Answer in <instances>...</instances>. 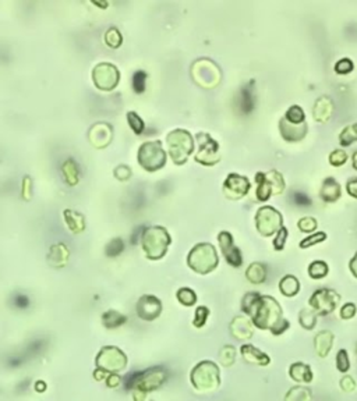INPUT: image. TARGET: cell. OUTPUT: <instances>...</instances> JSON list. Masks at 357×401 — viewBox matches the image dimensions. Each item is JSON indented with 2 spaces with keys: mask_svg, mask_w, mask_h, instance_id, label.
<instances>
[{
  "mask_svg": "<svg viewBox=\"0 0 357 401\" xmlns=\"http://www.w3.org/2000/svg\"><path fill=\"white\" fill-rule=\"evenodd\" d=\"M241 309L251 317L254 326L269 330L273 336H280L290 328L289 320H286L282 315L279 302L271 295L248 293L243 297Z\"/></svg>",
  "mask_w": 357,
  "mask_h": 401,
  "instance_id": "6da1fadb",
  "label": "cell"
},
{
  "mask_svg": "<svg viewBox=\"0 0 357 401\" xmlns=\"http://www.w3.org/2000/svg\"><path fill=\"white\" fill-rule=\"evenodd\" d=\"M166 141L167 146H169V153L172 156L173 162L176 165L186 163L190 153L194 149V141L189 131L180 130V128L173 130L172 133H169L167 135Z\"/></svg>",
  "mask_w": 357,
  "mask_h": 401,
  "instance_id": "7a4b0ae2",
  "label": "cell"
},
{
  "mask_svg": "<svg viewBox=\"0 0 357 401\" xmlns=\"http://www.w3.org/2000/svg\"><path fill=\"white\" fill-rule=\"evenodd\" d=\"M169 243H170V237L163 227L154 226V227L145 228L144 234H142V247L151 259H159L165 255Z\"/></svg>",
  "mask_w": 357,
  "mask_h": 401,
  "instance_id": "3957f363",
  "label": "cell"
},
{
  "mask_svg": "<svg viewBox=\"0 0 357 401\" xmlns=\"http://www.w3.org/2000/svg\"><path fill=\"white\" fill-rule=\"evenodd\" d=\"M189 265L201 274L212 272L218 265V255L215 248L208 243L195 245L189 255Z\"/></svg>",
  "mask_w": 357,
  "mask_h": 401,
  "instance_id": "277c9868",
  "label": "cell"
},
{
  "mask_svg": "<svg viewBox=\"0 0 357 401\" xmlns=\"http://www.w3.org/2000/svg\"><path fill=\"white\" fill-rule=\"evenodd\" d=\"M257 199L260 202H265L272 195L282 194L284 189V181L282 174L276 170H271L269 173H257Z\"/></svg>",
  "mask_w": 357,
  "mask_h": 401,
  "instance_id": "5b68a950",
  "label": "cell"
},
{
  "mask_svg": "<svg viewBox=\"0 0 357 401\" xmlns=\"http://www.w3.org/2000/svg\"><path fill=\"white\" fill-rule=\"evenodd\" d=\"M166 162L165 150L162 148L161 141L145 142L138 150V163L147 172L159 170Z\"/></svg>",
  "mask_w": 357,
  "mask_h": 401,
  "instance_id": "8992f818",
  "label": "cell"
},
{
  "mask_svg": "<svg viewBox=\"0 0 357 401\" xmlns=\"http://www.w3.org/2000/svg\"><path fill=\"white\" fill-rule=\"evenodd\" d=\"M282 215L279 213L272 206H262L257 211L256 215V226L257 230L264 237H269L272 234H276L283 227L282 226Z\"/></svg>",
  "mask_w": 357,
  "mask_h": 401,
  "instance_id": "52a82bcc",
  "label": "cell"
},
{
  "mask_svg": "<svg viewBox=\"0 0 357 401\" xmlns=\"http://www.w3.org/2000/svg\"><path fill=\"white\" fill-rule=\"evenodd\" d=\"M340 301V295L331 289H318L310 297V308L317 312V315H329L335 311Z\"/></svg>",
  "mask_w": 357,
  "mask_h": 401,
  "instance_id": "ba28073f",
  "label": "cell"
},
{
  "mask_svg": "<svg viewBox=\"0 0 357 401\" xmlns=\"http://www.w3.org/2000/svg\"><path fill=\"white\" fill-rule=\"evenodd\" d=\"M198 141V152L195 155V161L204 166H213L219 162V145L215 139H212L209 134L201 133L197 135Z\"/></svg>",
  "mask_w": 357,
  "mask_h": 401,
  "instance_id": "9c48e42d",
  "label": "cell"
},
{
  "mask_svg": "<svg viewBox=\"0 0 357 401\" xmlns=\"http://www.w3.org/2000/svg\"><path fill=\"white\" fill-rule=\"evenodd\" d=\"M193 382L201 390H213L219 386V371L215 364L202 362L193 372Z\"/></svg>",
  "mask_w": 357,
  "mask_h": 401,
  "instance_id": "30bf717a",
  "label": "cell"
},
{
  "mask_svg": "<svg viewBox=\"0 0 357 401\" xmlns=\"http://www.w3.org/2000/svg\"><path fill=\"white\" fill-rule=\"evenodd\" d=\"M94 84L102 91H112L119 84V71L111 63H100L92 71Z\"/></svg>",
  "mask_w": 357,
  "mask_h": 401,
  "instance_id": "8fae6325",
  "label": "cell"
},
{
  "mask_svg": "<svg viewBox=\"0 0 357 401\" xmlns=\"http://www.w3.org/2000/svg\"><path fill=\"white\" fill-rule=\"evenodd\" d=\"M250 189V181L244 176H240L236 173H230L225 183H223V191L225 195L230 199H240L243 198Z\"/></svg>",
  "mask_w": 357,
  "mask_h": 401,
  "instance_id": "7c38bea8",
  "label": "cell"
},
{
  "mask_svg": "<svg viewBox=\"0 0 357 401\" xmlns=\"http://www.w3.org/2000/svg\"><path fill=\"white\" fill-rule=\"evenodd\" d=\"M218 241H219V245H221L223 256H225V259H226L229 265H232L233 267L241 266V263H243L241 252L234 245L232 234L229 233V231H221L219 235H218Z\"/></svg>",
  "mask_w": 357,
  "mask_h": 401,
  "instance_id": "4fadbf2b",
  "label": "cell"
},
{
  "mask_svg": "<svg viewBox=\"0 0 357 401\" xmlns=\"http://www.w3.org/2000/svg\"><path fill=\"white\" fill-rule=\"evenodd\" d=\"M193 75H194V79H197V83L200 85L204 81V77H208L209 87H215L219 83V77H221L217 66L208 60H206V66H204V60L195 63L194 68H193Z\"/></svg>",
  "mask_w": 357,
  "mask_h": 401,
  "instance_id": "5bb4252c",
  "label": "cell"
},
{
  "mask_svg": "<svg viewBox=\"0 0 357 401\" xmlns=\"http://www.w3.org/2000/svg\"><path fill=\"white\" fill-rule=\"evenodd\" d=\"M279 130L283 139H286L288 142H297L306 137L307 134V124L306 122L303 124H292L286 118H282L279 122Z\"/></svg>",
  "mask_w": 357,
  "mask_h": 401,
  "instance_id": "9a60e30c",
  "label": "cell"
},
{
  "mask_svg": "<svg viewBox=\"0 0 357 401\" xmlns=\"http://www.w3.org/2000/svg\"><path fill=\"white\" fill-rule=\"evenodd\" d=\"M162 309L161 302L158 298L152 297V295H144L141 300L138 301V305H137V311L138 315L142 319L151 320L159 315V312Z\"/></svg>",
  "mask_w": 357,
  "mask_h": 401,
  "instance_id": "2e32d148",
  "label": "cell"
},
{
  "mask_svg": "<svg viewBox=\"0 0 357 401\" xmlns=\"http://www.w3.org/2000/svg\"><path fill=\"white\" fill-rule=\"evenodd\" d=\"M241 355L244 358V361L250 362L253 365H258V367H267L271 364V358L268 354L262 352L261 350L256 348L254 345L244 344L241 345Z\"/></svg>",
  "mask_w": 357,
  "mask_h": 401,
  "instance_id": "e0dca14e",
  "label": "cell"
},
{
  "mask_svg": "<svg viewBox=\"0 0 357 401\" xmlns=\"http://www.w3.org/2000/svg\"><path fill=\"white\" fill-rule=\"evenodd\" d=\"M230 330L236 339L248 340L253 337V322L244 316L234 317L233 322L230 325Z\"/></svg>",
  "mask_w": 357,
  "mask_h": 401,
  "instance_id": "ac0fdd59",
  "label": "cell"
},
{
  "mask_svg": "<svg viewBox=\"0 0 357 401\" xmlns=\"http://www.w3.org/2000/svg\"><path fill=\"white\" fill-rule=\"evenodd\" d=\"M335 336L332 332L329 330H323L315 336L314 339V348H315V352L321 358H325L328 356L329 351L332 350V344H334Z\"/></svg>",
  "mask_w": 357,
  "mask_h": 401,
  "instance_id": "d6986e66",
  "label": "cell"
},
{
  "mask_svg": "<svg viewBox=\"0 0 357 401\" xmlns=\"http://www.w3.org/2000/svg\"><path fill=\"white\" fill-rule=\"evenodd\" d=\"M289 376L297 383H311L314 379L311 368L303 362H295L289 368Z\"/></svg>",
  "mask_w": 357,
  "mask_h": 401,
  "instance_id": "ffe728a7",
  "label": "cell"
},
{
  "mask_svg": "<svg viewBox=\"0 0 357 401\" xmlns=\"http://www.w3.org/2000/svg\"><path fill=\"white\" fill-rule=\"evenodd\" d=\"M340 192L342 191H340L339 183L334 177H327L324 180L321 194H319L324 202H328V204L336 202L340 198Z\"/></svg>",
  "mask_w": 357,
  "mask_h": 401,
  "instance_id": "44dd1931",
  "label": "cell"
},
{
  "mask_svg": "<svg viewBox=\"0 0 357 401\" xmlns=\"http://www.w3.org/2000/svg\"><path fill=\"white\" fill-rule=\"evenodd\" d=\"M332 109H334L332 100L329 99L328 96H321L315 102L314 109H312V111H314V118L319 123H327L329 120L331 114H332Z\"/></svg>",
  "mask_w": 357,
  "mask_h": 401,
  "instance_id": "7402d4cb",
  "label": "cell"
},
{
  "mask_svg": "<svg viewBox=\"0 0 357 401\" xmlns=\"http://www.w3.org/2000/svg\"><path fill=\"white\" fill-rule=\"evenodd\" d=\"M279 290L284 297H295L300 291V282L293 274H286L279 282Z\"/></svg>",
  "mask_w": 357,
  "mask_h": 401,
  "instance_id": "603a6c76",
  "label": "cell"
},
{
  "mask_svg": "<svg viewBox=\"0 0 357 401\" xmlns=\"http://www.w3.org/2000/svg\"><path fill=\"white\" fill-rule=\"evenodd\" d=\"M245 277L248 278V282L253 284L264 283L267 278V267L260 262H254L245 270Z\"/></svg>",
  "mask_w": 357,
  "mask_h": 401,
  "instance_id": "cb8c5ba5",
  "label": "cell"
},
{
  "mask_svg": "<svg viewBox=\"0 0 357 401\" xmlns=\"http://www.w3.org/2000/svg\"><path fill=\"white\" fill-rule=\"evenodd\" d=\"M284 401H312V394L310 389L301 387V386H296V387H292L286 393Z\"/></svg>",
  "mask_w": 357,
  "mask_h": 401,
  "instance_id": "d4e9b609",
  "label": "cell"
},
{
  "mask_svg": "<svg viewBox=\"0 0 357 401\" xmlns=\"http://www.w3.org/2000/svg\"><path fill=\"white\" fill-rule=\"evenodd\" d=\"M64 219H66L67 224L72 231L74 233H80L81 230H84V217L83 215H80L77 212L73 211H64Z\"/></svg>",
  "mask_w": 357,
  "mask_h": 401,
  "instance_id": "484cf974",
  "label": "cell"
},
{
  "mask_svg": "<svg viewBox=\"0 0 357 401\" xmlns=\"http://www.w3.org/2000/svg\"><path fill=\"white\" fill-rule=\"evenodd\" d=\"M329 272V267L327 262L324 261H314L308 265V274L310 277L314 280H319V278L325 277Z\"/></svg>",
  "mask_w": 357,
  "mask_h": 401,
  "instance_id": "4316f807",
  "label": "cell"
},
{
  "mask_svg": "<svg viewBox=\"0 0 357 401\" xmlns=\"http://www.w3.org/2000/svg\"><path fill=\"white\" fill-rule=\"evenodd\" d=\"M339 142L342 146H350L353 142H357V123L350 124L342 130L339 135Z\"/></svg>",
  "mask_w": 357,
  "mask_h": 401,
  "instance_id": "83f0119b",
  "label": "cell"
},
{
  "mask_svg": "<svg viewBox=\"0 0 357 401\" xmlns=\"http://www.w3.org/2000/svg\"><path fill=\"white\" fill-rule=\"evenodd\" d=\"M284 118L289 123H292V124H303L304 118H306V113L303 110V107L293 105L288 109L286 114H284Z\"/></svg>",
  "mask_w": 357,
  "mask_h": 401,
  "instance_id": "f1b7e54d",
  "label": "cell"
},
{
  "mask_svg": "<svg viewBox=\"0 0 357 401\" xmlns=\"http://www.w3.org/2000/svg\"><path fill=\"white\" fill-rule=\"evenodd\" d=\"M299 322L304 329L311 330L317 325V312H314L312 309H303L299 315Z\"/></svg>",
  "mask_w": 357,
  "mask_h": 401,
  "instance_id": "f546056e",
  "label": "cell"
},
{
  "mask_svg": "<svg viewBox=\"0 0 357 401\" xmlns=\"http://www.w3.org/2000/svg\"><path fill=\"white\" fill-rule=\"evenodd\" d=\"M63 174H64V177H66L67 183L68 184H77L78 181V170L77 167H76V163L72 161V159H68V161L63 165Z\"/></svg>",
  "mask_w": 357,
  "mask_h": 401,
  "instance_id": "4dcf8cb0",
  "label": "cell"
},
{
  "mask_svg": "<svg viewBox=\"0 0 357 401\" xmlns=\"http://www.w3.org/2000/svg\"><path fill=\"white\" fill-rule=\"evenodd\" d=\"M336 368L342 373H346L350 369V361H349L347 351L343 350V348L338 351V354H336Z\"/></svg>",
  "mask_w": 357,
  "mask_h": 401,
  "instance_id": "1f68e13d",
  "label": "cell"
},
{
  "mask_svg": "<svg viewBox=\"0 0 357 401\" xmlns=\"http://www.w3.org/2000/svg\"><path fill=\"white\" fill-rule=\"evenodd\" d=\"M325 239H327V234L324 233V231H319V233L310 234L308 237L301 239L299 245H300V248H308V247H312V245H317L319 243H323Z\"/></svg>",
  "mask_w": 357,
  "mask_h": 401,
  "instance_id": "d6a6232c",
  "label": "cell"
},
{
  "mask_svg": "<svg viewBox=\"0 0 357 401\" xmlns=\"http://www.w3.org/2000/svg\"><path fill=\"white\" fill-rule=\"evenodd\" d=\"M240 106L241 110L244 113H250L254 107V100H253V94L248 88H244L241 91V98H240Z\"/></svg>",
  "mask_w": 357,
  "mask_h": 401,
  "instance_id": "836d02e7",
  "label": "cell"
},
{
  "mask_svg": "<svg viewBox=\"0 0 357 401\" xmlns=\"http://www.w3.org/2000/svg\"><path fill=\"white\" fill-rule=\"evenodd\" d=\"M177 298H178V301L182 302V304L190 306V305H193L195 301H197V295H195V293L191 289L184 287V289L178 290Z\"/></svg>",
  "mask_w": 357,
  "mask_h": 401,
  "instance_id": "e575fe53",
  "label": "cell"
},
{
  "mask_svg": "<svg viewBox=\"0 0 357 401\" xmlns=\"http://www.w3.org/2000/svg\"><path fill=\"white\" fill-rule=\"evenodd\" d=\"M127 120H128V124H130V127H131V130H133L134 133L135 134H142V131H144V123H142V120L139 118V116L135 113V111H128L127 113Z\"/></svg>",
  "mask_w": 357,
  "mask_h": 401,
  "instance_id": "d590c367",
  "label": "cell"
},
{
  "mask_svg": "<svg viewBox=\"0 0 357 401\" xmlns=\"http://www.w3.org/2000/svg\"><path fill=\"white\" fill-rule=\"evenodd\" d=\"M105 42L109 48H113V49L119 48L120 44H122V35H120V32L117 31L116 28H111L105 35Z\"/></svg>",
  "mask_w": 357,
  "mask_h": 401,
  "instance_id": "8d00e7d4",
  "label": "cell"
},
{
  "mask_svg": "<svg viewBox=\"0 0 357 401\" xmlns=\"http://www.w3.org/2000/svg\"><path fill=\"white\" fill-rule=\"evenodd\" d=\"M145 81H147V72L142 70L135 71L133 75V88L137 94H142L145 89Z\"/></svg>",
  "mask_w": 357,
  "mask_h": 401,
  "instance_id": "74e56055",
  "label": "cell"
},
{
  "mask_svg": "<svg viewBox=\"0 0 357 401\" xmlns=\"http://www.w3.org/2000/svg\"><path fill=\"white\" fill-rule=\"evenodd\" d=\"M346 162H347V153H346L345 150L336 149L334 150V152H331V155H329V163H331L332 166L335 167L343 166Z\"/></svg>",
  "mask_w": 357,
  "mask_h": 401,
  "instance_id": "f35d334b",
  "label": "cell"
},
{
  "mask_svg": "<svg viewBox=\"0 0 357 401\" xmlns=\"http://www.w3.org/2000/svg\"><path fill=\"white\" fill-rule=\"evenodd\" d=\"M297 226H299V228H300L301 231H304V233H312L315 228H317V220L314 219V217H303V219H300L299 222H297Z\"/></svg>",
  "mask_w": 357,
  "mask_h": 401,
  "instance_id": "ab89813d",
  "label": "cell"
},
{
  "mask_svg": "<svg viewBox=\"0 0 357 401\" xmlns=\"http://www.w3.org/2000/svg\"><path fill=\"white\" fill-rule=\"evenodd\" d=\"M124 319L126 317L122 316L120 313H117V312L115 311H109L106 312L105 315H103V320H105V325L106 326H116V325H122L123 322H124Z\"/></svg>",
  "mask_w": 357,
  "mask_h": 401,
  "instance_id": "60d3db41",
  "label": "cell"
},
{
  "mask_svg": "<svg viewBox=\"0 0 357 401\" xmlns=\"http://www.w3.org/2000/svg\"><path fill=\"white\" fill-rule=\"evenodd\" d=\"M234 359H236V351H234L233 347H230V345L225 347L221 352V362L225 367H230Z\"/></svg>",
  "mask_w": 357,
  "mask_h": 401,
  "instance_id": "b9f144b4",
  "label": "cell"
},
{
  "mask_svg": "<svg viewBox=\"0 0 357 401\" xmlns=\"http://www.w3.org/2000/svg\"><path fill=\"white\" fill-rule=\"evenodd\" d=\"M288 235H289V231H288V228L283 226V227L280 228L278 233H276V237L273 239V248L276 251L283 250L284 243H286V239H288Z\"/></svg>",
  "mask_w": 357,
  "mask_h": 401,
  "instance_id": "7bdbcfd3",
  "label": "cell"
},
{
  "mask_svg": "<svg viewBox=\"0 0 357 401\" xmlns=\"http://www.w3.org/2000/svg\"><path fill=\"white\" fill-rule=\"evenodd\" d=\"M354 64L350 59H340L336 64H335V71L338 74H349L350 71H353Z\"/></svg>",
  "mask_w": 357,
  "mask_h": 401,
  "instance_id": "ee69618b",
  "label": "cell"
},
{
  "mask_svg": "<svg viewBox=\"0 0 357 401\" xmlns=\"http://www.w3.org/2000/svg\"><path fill=\"white\" fill-rule=\"evenodd\" d=\"M123 250V241L120 238L112 239L109 245L106 247V254L109 256H116L119 255Z\"/></svg>",
  "mask_w": 357,
  "mask_h": 401,
  "instance_id": "f6af8a7d",
  "label": "cell"
},
{
  "mask_svg": "<svg viewBox=\"0 0 357 401\" xmlns=\"http://www.w3.org/2000/svg\"><path fill=\"white\" fill-rule=\"evenodd\" d=\"M356 312H357L356 305H354L353 302H347V304H345V305L342 306V309H340V317L345 319V320H349L351 317L356 316Z\"/></svg>",
  "mask_w": 357,
  "mask_h": 401,
  "instance_id": "bcb514c9",
  "label": "cell"
},
{
  "mask_svg": "<svg viewBox=\"0 0 357 401\" xmlns=\"http://www.w3.org/2000/svg\"><path fill=\"white\" fill-rule=\"evenodd\" d=\"M208 315H209L208 308H205V306H200V308H197V312H195V317H194L195 326H198V328L204 326V323H205Z\"/></svg>",
  "mask_w": 357,
  "mask_h": 401,
  "instance_id": "7dc6e473",
  "label": "cell"
},
{
  "mask_svg": "<svg viewBox=\"0 0 357 401\" xmlns=\"http://www.w3.org/2000/svg\"><path fill=\"white\" fill-rule=\"evenodd\" d=\"M340 387H342V390L343 391H347V393H351L353 390L356 389V382H354V379L351 378V376H349V375H346V376H343V378L340 379Z\"/></svg>",
  "mask_w": 357,
  "mask_h": 401,
  "instance_id": "c3c4849f",
  "label": "cell"
},
{
  "mask_svg": "<svg viewBox=\"0 0 357 401\" xmlns=\"http://www.w3.org/2000/svg\"><path fill=\"white\" fill-rule=\"evenodd\" d=\"M346 189H347V194L353 196L354 199H357V178H351L346 184Z\"/></svg>",
  "mask_w": 357,
  "mask_h": 401,
  "instance_id": "681fc988",
  "label": "cell"
},
{
  "mask_svg": "<svg viewBox=\"0 0 357 401\" xmlns=\"http://www.w3.org/2000/svg\"><path fill=\"white\" fill-rule=\"evenodd\" d=\"M115 174L117 176V178H120V180H127L128 177H130V169H127L126 166H119L115 170Z\"/></svg>",
  "mask_w": 357,
  "mask_h": 401,
  "instance_id": "f907efd6",
  "label": "cell"
},
{
  "mask_svg": "<svg viewBox=\"0 0 357 401\" xmlns=\"http://www.w3.org/2000/svg\"><path fill=\"white\" fill-rule=\"evenodd\" d=\"M295 202L297 205H310V204H311L306 195L300 194V192H296L295 194Z\"/></svg>",
  "mask_w": 357,
  "mask_h": 401,
  "instance_id": "816d5d0a",
  "label": "cell"
},
{
  "mask_svg": "<svg viewBox=\"0 0 357 401\" xmlns=\"http://www.w3.org/2000/svg\"><path fill=\"white\" fill-rule=\"evenodd\" d=\"M349 267H350L351 274L357 278V252L354 254V256L351 258L350 263H349Z\"/></svg>",
  "mask_w": 357,
  "mask_h": 401,
  "instance_id": "f5cc1de1",
  "label": "cell"
},
{
  "mask_svg": "<svg viewBox=\"0 0 357 401\" xmlns=\"http://www.w3.org/2000/svg\"><path fill=\"white\" fill-rule=\"evenodd\" d=\"M17 301H18V302H17V305L18 306H27L28 305V300L25 298V297H22V295H18V297H17Z\"/></svg>",
  "mask_w": 357,
  "mask_h": 401,
  "instance_id": "db71d44e",
  "label": "cell"
},
{
  "mask_svg": "<svg viewBox=\"0 0 357 401\" xmlns=\"http://www.w3.org/2000/svg\"><path fill=\"white\" fill-rule=\"evenodd\" d=\"M353 167L354 170H357V150L353 153Z\"/></svg>",
  "mask_w": 357,
  "mask_h": 401,
  "instance_id": "11a10c76",
  "label": "cell"
}]
</instances>
